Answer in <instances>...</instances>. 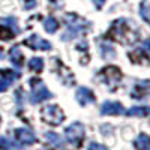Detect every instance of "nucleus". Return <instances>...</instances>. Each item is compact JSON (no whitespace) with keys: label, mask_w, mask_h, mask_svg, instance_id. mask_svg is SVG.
I'll use <instances>...</instances> for the list:
<instances>
[{"label":"nucleus","mask_w":150,"mask_h":150,"mask_svg":"<svg viewBox=\"0 0 150 150\" xmlns=\"http://www.w3.org/2000/svg\"><path fill=\"white\" fill-rule=\"evenodd\" d=\"M5 87H6V84H5L3 81H0V90H3V89H5Z\"/></svg>","instance_id":"f257e3e1"}]
</instances>
